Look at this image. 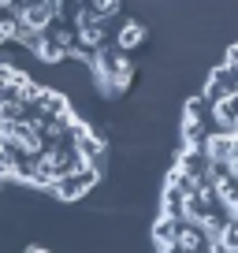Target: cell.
Masks as SVG:
<instances>
[{"mask_svg": "<svg viewBox=\"0 0 238 253\" xmlns=\"http://www.w3.org/2000/svg\"><path fill=\"white\" fill-rule=\"evenodd\" d=\"M38 168L48 175V179H64V175H71V171H75V157H71V149L48 145V149H41V157H38Z\"/></svg>", "mask_w": 238, "mask_h": 253, "instance_id": "obj_1", "label": "cell"}, {"mask_svg": "<svg viewBox=\"0 0 238 253\" xmlns=\"http://www.w3.org/2000/svg\"><path fill=\"white\" fill-rule=\"evenodd\" d=\"M93 182H97V171H71V175H64V179L52 182V198L75 201V198H82V194H86Z\"/></svg>", "mask_w": 238, "mask_h": 253, "instance_id": "obj_2", "label": "cell"}, {"mask_svg": "<svg viewBox=\"0 0 238 253\" xmlns=\"http://www.w3.org/2000/svg\"><path fill=\"white\" fill-rule=\"evenodd\" d=\"M212 119L223 134H235V123H238V93H227L220 101H212Z\"/></svg>", "mask_w": 238, "mask_h": 253, "instance_id": "obj_3", "label": "cell"}, {"mask_svg": "<svg viewBox=\"0 0 238 253\" xmlns=\"http://www.w3.org/2000/svg\"><path fill=\"white\" fill-rule=\"evenodd\" d=\"M34 104H38V112L45 119H64L67 116V97L60 93V89H38Z\"/></svg>", "mask_w": 238, "mask_h": 253, "instance_id": "obj_4", "label": "cell"}, {"mask_svg": "<svg viewBox=\"0 0 238 253\" xmlns=\"http://www.w3.org/2000/svg\"><path fill=\"white\" fill-rule=\"evenodd\" d=\"M142 41H145V26L130 19V23H123V30L116 34V45H112V48H119V52H130V48H138Z\"/></svg>", "mask_w": 238, "mask_h": 253, "instance_id": "obj_5", "label": "cell"}, {"mask_svg": "<svg viewBox=\"0 0 238 253\" xmlns=\"http://www.w3.org/2000/svg\"><path fill=\"white\" fill-rule=\"evenodd\" d=\"M175 235H179V220H171V216H160V220L153 223V238H157L160 250H171Z\"/></svg>", "mask_w": 238, "mask_h": 253, "instance_id": "obj_6", "label": "cell"}, {"mask_svg": "<svg viewBox=\"0 0 238 253\" xmlns=\"http://www.w3.org/2000/svg\"><path fill=\"white\" fill-rule=\"evenodd\" d=\"M201 242H205V238H201V231L183 223V227H179V235H175V246H171V250H175V253H198Z\"/></svg>", "mask_w": 238, "mask_h": 253, "instance_id": "obj_7", "label": "cell"}, {"mask_svg": "<svg viewBox=\"0 0 238 253\" xmlns=\"http://www.w3.org/2000/svg\"><path fill=\"white\" fill-rule=\"evenodd\" d=\"M34 52H38V60H41V63H60V60H67V52L56 45V41H48V38H41V45L34 48Z\"/></svg>", "mask_w": 238, "mask_h": 253, "instance_id": "obj_8", "label": "cell"}, {"mask_svg": "<svg viewBox=\"0 0 238 253\" xmlns=\"http://www.w3.org/2000/svg\"><path fill=\"white\" fill-rule=\"evenodd\" d=\"M119 4H123V0H86V8L93 11L97 19H104V23H108V19L119 11Z\"/></svg>", "mask_w": 238, "mask_h": 253, "instance_id": "obj_9", "label": "cell"}, {"mask_svg": "<svg viewBox=\"0 0 238 253\" xmlns=\"http://www.w3.org/2000/svg\"><path fill=\"white\" fill-rule=\"evenodd\" d=\"M26 253H48V250H26Z\"/></svg>", "mask_w": 238, "mask_h": 253, "instance_id": "obj_10", "label": "cell"}, {"mask_svg": "<svg viewBox=\"0 0 238 253\" xmlns=\"http://www.w3.org/2000/svg\"><path fill=\"white\" fill-rule=\"evenodd\" d=\"M235 134H238V123H235Z\"/></svg>", "mask_w": 238, "mask_h": 253, "instance_id": "obj_11", "label": "cell"}]
</instances>
